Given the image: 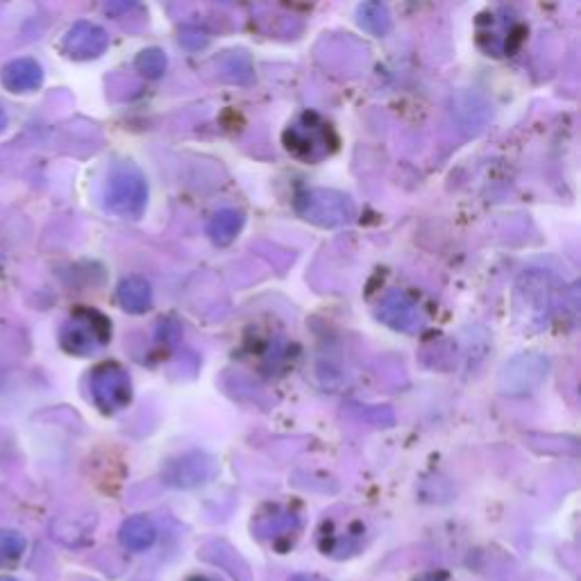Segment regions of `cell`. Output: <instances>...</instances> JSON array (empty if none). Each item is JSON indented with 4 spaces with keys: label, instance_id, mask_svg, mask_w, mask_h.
Wrapping results in <instances>:
<instances>
[{
    "label": "cell",
    "instance_id": "2e32d148",
    "mask_svg": "<svg viewBox=\"0 0 581 581\" xmlns=\"http://www.w3.org/2000/svg\"><path fill=\"white\" fill-rule=\"evenodd\" d=\"M28 541L14 529H0V566H12L23 557Z\"/></svg>",
    "mask_w": 581,
    "mask_h": 581
},
{
    "label": "cell",
    "instance_id": "7c38bea8",
    "mask_svg": "<svg viewBox=\"0 0 581 581\" xmlns=\"http://www.w3.org/2000/svg\"><path fill=\"white\" fill-rule=\"evenodd\" d=\"M119 541L130 552H146L157 541V527L148 516L128 518L121 525Z\"/></svg>",
    "mask_w": 581,
    "mask_h": 581
},
{
    "label": "cell",
    "instance_id": "ffe728a7",
    "mask_svg": "<svg viewBox=\"0 0 581 581\" xmlns=\"http://www.w3.org/2000/svg\"><path fill=\"white\" fill-rule=\"evenodd\" d=\"M5 125H7V114H5V109L0 107V132L5 130Z\"/></svg>",
    "mask_w": 581,
    "mask_h": 581
},
{
    "label": "cell",
    "instance_id": "5bb4252c",
    "mask_svg": "<svg viewBox=\"0 0 581 581\" xmlns=\"http://www.w3.org/2000/svg\"><path fill=\"white\" fill-rule=\"evenodd\" d=\"M252 527H255V532L259 534V538H271V541H275V538L298 534L300 518L293 516L291 511L273 509L271 516H259Z\"/></svg>",
    "mask_w": 581,
    "mask_h": 581
},
{
    "label": "cell",
    "instance_id": "30bf717a",
    "mask_svg": "<svg viewBox=\"0 0 581 581\" xmlns=\"http://www.w3.org/2000/svg\"><path fill=\"white\" fill-rule=\"evenodd\" d=\"M0 82L5 89H10L12 94H30L37 91L44 82V71L37 60L32 57H21V60L10 62L0 73Z\"/></svg>",
    "mask_w": 581,
    "mask_h": 581
},
{
    "label": "cell",
    "instance_id": "ba28073f",
    "mask_svg": "<svg viewBox=\"0 0 581 581\" xmlns=\"http://www.w3.org/2000/svg\"><path fill=\"white\" fill-rule=\"evenodd\" d=\"M109 46L107 32L96 23L80 21L66 32L62 41V50L73 60H94L100 57Z\"/></svg>",
    "mask_w": 581,
    "mask_h": 581
},
{
    "label": "cell",
    "instance_id": "8992f818",
    "mask_svg": "<svg viewBox=\"0 0 581 581\" xmlns=\"http://www.w3.org/2000/svg\"><path fill=\"white\" fill-rule=\"evenodd\" d=\"M216 475V463L205 452H187L164 468V482L173 488H196Z\"/></svg>",
    "mask_w": 581,
    "mask_h": 581
},
{
    "label": "cell",
    "instance_id": "8fae6325",
    "mask_svg": "<svg viewBox=\"0 0 581 581\" xmlns=\"http://www.w3.org/2000/svg\"><path fill=\"white\" fill-rule=\"evenodd\" d=\"M116 300H119L121 309L128 311V314H146L153 307V286H150L146 277L130 275L116 289Z\"/></svg>",
    "mask_w": 581,
    "mask_h": 581
},
{
    "label": "cell",
    "instance_id": "ac0fdd59",
    "mask_svg": "<svg viewBox=\"0 0 581 581\" xmlns=\"http://www.w3.org/2000/svg\"><path fill=\"white\" fill-rule=\"evenodd\" d=\"M137 3L139 0H107L105 10H107V14H123V12L132 10V7Z\"/></svg>",
    "mask_w": 581,
    "mask_h": 581
},
{
    "label": "cell",
    "instance_id": "4fadbf2b",
    "mask_svg": "<svg viewBox=\"0 0 581 581\" xmlns=\"http://www.w3.org/2000/svg\"><path fill=\"white\" fill-rule=\"evenodd\" d=\"M243 225H246V216L239 209H221L214 214L212 221L207 225V234L216 246H230V243L239 237Z\"/></svg>",
    "mask_w": 581,
    "mask_h": 581
},
{
    "label": "cell",
    "instance_id": "3957f363",
    "mask_svg": "<svg viewBox=\"0 0 581 581\" xmlns=\"http://www.w3.org/2000/svg\"><path fill=\"white\" fill-rule=\"evenodd\" d=\"M148 202V184L132 164H121L109 173L105 184V209L121 218H139Z\"/></svg>",
    "mask_w": 581,
    "mask_h": 581
},
{
    "label": "cell",
    "instance_id": "52a82bcc",
    "mask_svg": "<svg viewBox=\"0 0 581 581\" xmlns=\"http://www.w3.org/2000/svg\"><path fill=\"white\" fill-rule=\"evenodd\" d=\"M377 316L393 330L404 334H418L423 330V314L414 300L402 291H389L377 305Z\"/></svg>",
    "mask_w": 581,
    "mask_h": 581
},
{
    "label": "cell",
    "instance_id": "9c48e42d",
    "mask_svg": "<svg viewBox=\"0 0 581 581\" xmlns=\"http://www.w3.org/2000/svg\"><path fill=\"white\" fill-rule=\"evenodd\" d=\"M200 559L212 563V566L216 568H221L237 581H252V572L246 559H243L239 550H234L227 541H209L207 545H202Z\"/></svg>",
    "mask_w": 581,
    "mask_h": 581
},
{
    "label": "cell",
    "instance_id": "44dd1931",
    "mask_svg": "<svg viewBox=\"0 0 581 581\" xmlns=\"http://www.w3.org/2000/svg\"><path fill=\"white\" fill-rule=\"evenodd\" d=\"M0 581H16V579H12V577H0Z\"/></svg>",
    "mask_w": 581,
    "mask_h": 581
},
{
    "label": "cell",
    "instance_id": "9a60e30c",
    "mask_svg": "<svg viewBox=\"0 0 581 581\" xmlns=\"http://www.w3.org/2000/svg\"><path fill=\"white\" fill-rule=\"evenodd\" d=\"M359 23L364 25L368 32H373L377 37H384L391 30V14L386 10L382 0H368L366 5H361L359 10Z\"/></svg>",
    "mask_w": 581,
    "mask_h": 581
},
{
    "label": "cell",
    "instance_id": "6da1fadb",
    "mask_svg": "<svg viewBox=\"0 0 581 581\" xmlns=\"http://www.w3.org/2000/svg\"><path fill=\"white\" fill-rule=\"evenodd\" d=\"M284 148L302 162L316 164L336 150V134L321 114L305 112L284 130Z\"/></svg>",
    "mask_w": 581,
    "mask_h": 581
},
{
    "label": "cell",
    "instance_id": "7a4b0ae2",
    "mask_svg": "<svg viewBox=\"0 0 581 581\" xmlns=\"http://www.w3.org/2000/svg\"><path fill=\"white\" fill-rule=\"evenodd\" d=\"M112 339V325L96 309H75L60 332V345L73 357H91Z\"/></svg>",
    "mask_w": 581,
    "mask_h": 581
},
{
    "label": "cell",
    "instance_id": "277c9868",
    "mask_svg": "<svg viewBox=\"0 0 581 581\" xmlns=\"http://www.w3.org/2000/svg\"><path fill=\"white\" fill-rule=\"evenodd\" d=\"M298 214L318 227H341L355 218L357 209L350 196L334 189H309L296 198Z\"/></svg>",
    "mask_w": 581,
    "mask_h": 581
},
{
    "label": "cell",
    "instance_id": "5b68a950",
    "mask_svg": "<svg viewBox=\"0 0 581 581\" xmlns=\"http://www.w3.org/2000/svg\"><path fill=\"white\" fill-rule=\"evenodd\" d=\"M89 391L103 414H119L132 402V380L119 364H100L89 377Z\"/></svg>",
    "mask_w": 581,
    "mask_h": 581
},
{
    "label": "cell",
    "instance_id": "d6986e66",
    "mask_svg": "<svg viewBox=\"0 0 581 581\" xmlns=\"http://www.w3.org/2000/svg\"><path fill=\"white\" fill-rule=\"evenodd\" d=\"M289 581H318V579L311 577V575H293Z\"/></svg>",
    "mask_w": 581,
    "mask_h": 581
},
{
    "label": "cell",
    "instance_id": "e0dca14e",
    "mask_svg": "<svg viewBox=\"0 0 581 581\" xmlns=\"http://www.w3.org/2000/svg\"><path fill=\"white\" fill-rule=\"evenodd\" d=\"M137 69L146 75V78H159L166 71V57L162 50L150 48L143 50V53L137 57Z\"/></svg>",
    "mask_w": 581,
    "mask_h": 581
}]
</instances>
